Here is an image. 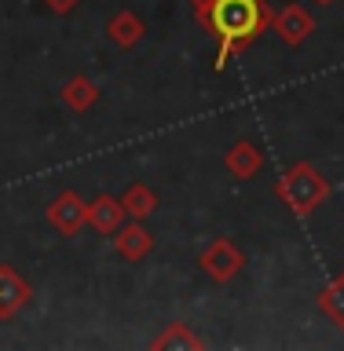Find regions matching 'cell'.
I'll return each instance as SVG.
<instances>
[{
	"mask_svg": "<svg viewBox=\"0 0 344 351\" xmlns=\"http://www.w3.org/2000/svg\"><path fill=\"white\" fill-rule=\"evenodd\" d=\"M202 19L220 37V62L216 66H224L227 55L235 48H242L246 40H253L264 29V22H268L260 0H209L202 8Z\"/></svg>",
	"mask_w": 344,
	"mask_h": 351,
	"instance_id": "1",
	"label": "cell"
},
{
	"mask_svg": "<svg viewBox=\"0 0 344 351\" xmlns=\"http://www.w3.org/2000/svg\"><path fill=\"white\" fill-rule=\"evenodd\" d=\"M330 307H334V315L344 322V278L334 285V293H330Z\"/></svg>",
	"mask_w": 344,
	"mask_h": 351,
	"instance_id": "2",
	"label": "cell"
}]
</instances>
